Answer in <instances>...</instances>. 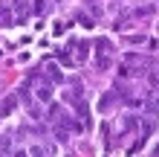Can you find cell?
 Here are the masks:
<instances>
[{"label": "cell", "mask_w": 159, "mask_h": 157, "mask_svg": "<svg viewBox=\"0 0 159 157\" xmlns=\"http://www.w3.org/2000/svg\"><path fill=\"white\" fill-rule=\"evenodd\" d=\"M43 73H46V79H52V81H55V85H61V81H64V73L55 67L52 61H46V64H43Z\"/></svg>", "instance_id": "cell-1"}, {"label": "cell", "mask_w": 159, "mask_h": 157, "mask_svg": "<svg viewBox=\"0 0 159 157\" xmlns=\"http://www.w3.org/2000/svg\"><path fill=\"white\" fill-rule=\"evenodd\" d=\"M110 67H113V58L104 55V52H96V70H98V73H107Z\"/></svg>", "instance_id": "cell-2"}, {"label": "cell", "mask_w": 159, "mask_h": 157, "mask_svg": "<svg viewBox=\"0 0 159 157\" xmlns=\"http://www.w3.org/2000/svg\"><path fill=\"white\" fill-rule=\"evenodd\" d=\"M72 47H75V52H72V58H75V61H84L90 55V44L87 41H78V44H72Z\"/></svg>", "instance_id": "cell-3"}, {"label": "cell", "mask_w": 159, "mask_h": 157, "mask_svg": "<svg viewBox=\"0 0 159 157\" xmlns=\"http://www.w3.org/2000/svg\"><path fill=\"white\" fill-rule=\"evenodd\" d=\"M15 23V15H12V6H0V26H12Z\"/></svg>", "instance_id": "cell-4"}, {"label": "cell", "mask_w": 159, "mask_h": 157, "mask_svg": "<svg viewBox=\"0 0 159 157\" xmlns=\"http://www.w3.org/2000/svg\"><path fill=\"white\" fill-rule=\"evenodd\" d=\"M15 105H17V96H6L3 102H0V116H9L15 110Z\"/></svg>", "instance_id": "cell-5"}, {"label": "cell", "mask_w": 159, "mask_h": 157, "mask_svg": "<svg viewBox=\"0 0 159 157\" xmlns=\"http://www.w3.org/2000/svg\"><path fill=\"white\" fill-rule=\"evenodd\" d=\"M52 137H55L58 143H70V131H67L64 125H58V122L52 125Z\"/></svg>", "instance_id": "cell-6"}, {"label": "cell", "mask_w": 159, "mask_h": 157, "mask_svg": "<svg viewBox=\"0 0 159 157\" xmlns=\"http://www.w3.org/2000/svg\"><path fill=\"white\" fill-rule=\"evenodd\" d=\"M145 114L148 116H159V99H145Z\"/></svg>", "instance_id": "cell-7"}, {"label": "cell", "mask_w": 159, "mask_h": 157, "mask_svg": "<svg viewBox=\"0 0 159 157\" xmlns=\"http://www.w3.org/2000/svg\"><path fill=\"white\" fill-rule=\"evenodd\" d=\"M96 52L113 55V44H110V38H98V41H96Z\"/></svg>", "instance_id": "cell-8"}, {"label": "cell", "mask_w": 159, "mask_h": 157, "mask_svg": "<svg viewBox=\"0 0 159 157\" xmlns=\"http://www.w3.org/2000/svg\"><path fill=\"white\" fill-rule=\"evenodd\" d=\"M75 110H78V119H81V122H87V119H90V105L84 102V99L75 102Z\"/></svg>", "instance_id": "cell-9"}, {"label": "cell", "mask_w": 159, "mask_h": 157, "mask_svg": "<svg viewBox=\"0 0 159 157\" xmlns=\"http://www.w3.org/2000/svg\"><path fill=\"white\" fill-rule=\"evenodd\" d=\"M35 93H38L41 102H52V87H49V85H38V90H35Z\"/></svg>", "instance_id": "cell-10"}, {"label": "cell", "mask_w": 159, "mask_h": 157, "mask_svg": "<svg viewBox=\"0 0 159 157\" xmlns=\"http://www.w3.org/2000/svg\"><path fill=\"white\" fill-rule=\"evenodd\" d=\"M139 131H142V140H148V137L153 134V116H151V119H142V125H139Z\"/></svg>", "instance_id": "cell-11"}, {"label": "cell", "mask_w": 159, "mask_h": 157, "mask_svg": "<svg viewBox=\"0 0 159 157\" xmlns=\"http://www.w3.org/2000/svg\"><path fill=\"white\" fill-rule=\"evenodd\" d=\"M130 15H133V17H148V15H153V6H139V9H133Z\"/></svg>", "instance_id": "cell-12"}, {"label": "cell", "mask_w": 159, "mask_h": 157, "mask_svg": "<svg viewBox=\"0 0 159 157\" xmlns=\"http://www.w3.org/2000/svg\"><path fill=\"white\" fill-rule=\"evenodd\" d=\"M61 114H64V110H61V105H49V119H52V122H58V119H61Z\"/></svg>", "instance_id": "cell-13"}, {"label": "cell", "mask_w": 159, "mask_h": 157, "mask_svg": "<svg viewBox=\"0 0 159 157\" xmlns=\"http://www.w3.org/2000/svg\"><path fill=\"white\" fill-rule=\"evenodd\" d=\"M78 21H81V26H96V21L90 15H84V12H78Z\"/></svg>", "instance_id": "cell-14"}, {"label": "cell", "mask_w": 159, "mask_h": 157, "mask_svg": "<svg viewBox=\"0 0 159 157\" xmlns=\"http://www.w3.org/2000/svg\"><path fill=\"white\" fill-rule=\"evenodd\" d=\"M26 110H29V116H32V119H41V108L35 105V102H32V105H26Z\"/></svg>", "instance_id": "cell-15"}, {"label": "cell", "mask_w": 159, "mask_h": 157, "mask_svg": "<svg viewBox=\"0 0 159 157\" xmlns=\"http://www.w3.org/2000/svg\"><path fill=\"white\" fill-rule=\"evenodd\" d=\"M58 58H61L64 64H72V61H75V58H72V55H70L67 50H58Z\"/></svg>", "instance_id": "cell-16"}, {"label": "cell", "mask_w": 159, "mask_h": 157, "mask_svg": "<svg viewBox=\"0 0 159 157\" xmlns=\"http://www.w3.org/2000/svg\"><path fill=\"white\" fill-rule=\"evenodd\" d=\"M127 44H145V35H127Z\"/></svg>", "instance_id": "cell-17"}, {"label": "cell", "mask_w": 159, "mask_h": 157, "mask_svg": "<svg viewBox=\"0 0 159 157\" xmlns=\"http://www.w3.org/2000/svg\"><path fill=\"white\" fill-rule=\"evenodd\" d=\"M136 128V116H125V131H133Z\"/></svg>", "instance_id": "cell-18"}, {"label": "cell", "mask_w": 159, "mask_h": 157, "mask_svg": "<svg viewBox=\"0 0 159 157\" xmlns=\"http://www.w3.org/2000/svg\"><path fill=\"white\" fill-rule=\"evenodd\" d=\"M110 105H113V93H107L104 99H101V110H107Z\"/></svg>", "instance_id": "cell-19"}, {"label": "cell", "mask_w": 159, "mask_h": 157, "mask_svg": "<svg viewBox=\"0 0 159 157\" xmlns=\"http://www.w3.org/2000/svg\"><path fill=\"white\" fill-rule=\"evenodd\" d=\"M29 154H35V157H43V154H46V149H41V145H32V149H29Z\"/></svg>", "instance_id": "cell-20"}, {"label": "cell", "mask_w": 159, "mask_h": 157, "mask_svg": "<svg viewBox=\"0 0 159 157\" xmlns=\"http://www.w3.org/2000/svg\"><path fill=\"white\" fill-rule=\"evenodd\" d=\"M15 157H29V151H15Z\"/></svg>", "instance_id": "cell-21"}, {"label": "cell", "mask_w": 159, "mask_h": 157, "mask_svg": "<svg viewBox=\"0 0 159 157\" xmlns=\"http://www.w3.org/2000/svg\"><path fill=\"white\" fill-rule=\"evenodd\" d=\"M153 157H159V145H156V151H153Z\"/></svg>", "instance_id": "cell-22"}]
</instances>
